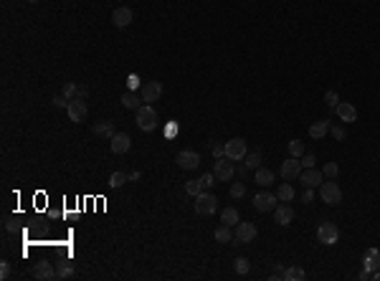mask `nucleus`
Segmentation results:
<instances>
[{"label":"nucleus","instance_id":"9d476101","mask_svg":"<svg viewBox=\"0 0 380 281\" xmlns=\"http://www.w3.org/2000/svg\"><path fill=\"white\" fill-rule=\"evenodd\" d=\"M66 114H69L71 122H84L86 114H89V106H86L84 99H71V104H69V109H66Z\"/></svg>","mask_w":380,"mask_h":281},{"label":"nucleus","instance_id":"c756f323","mask_svg":"<svg viewBox=\"0 0 380 281\" xmlns=\"http://www.w3.org/2000/svg\"><path fill=\"white\" fill-rule=\"evenodd\" d=\"M233 269H236V274L238 276H246V274H249L251 271V264H249V258H236V261H233Z\"/></svg>","mask_w":380,"mask_h":281},{"label":"nucleus","instance_id":"ea45409f","mask_svg":"<svg viewBox=\"0 0 380 281\" xmlns=\"http://www.w3.org/2000/svg\"><path fill=\"white\" fill-rule=\"evenodd\" d=\"M69 99H66L63 94H58V96H54V106H56V109H69Z\"/></svg>","mask_w":380,"mask_h":281},{"label":"nucleus","instance_id":"a19ab883","mask_svg":"<svg viewBox=\"0 0 380 281\" xmlns=\"http://www.w3.org/2000/svg\"><path fill=\"white\" fill-rule=\"evenodd\" d=\"M0 279H10V264L8 261H3V264H0Z\"/></svg>","mask_w":380,"mask_h":281},{"label":"nucleus","instance_id":"6ab92c4d","mask_svg":"<svg viewBox=\"0 0 380 281\" xmlns=\"http://www.w3.org/2000/svg\"><path fill=\"white\" fill-rule=\"evenodd\" d=\"M327 132H329V122L327 119H320V122H315V124L309 127V137L312 140H322Z\"/></svg>","mask_w":380,"mask_h":281},{"label":"nucleus","instance_id":"a211bd4d","mask_svg":"<svg viewBox=\"0 0 380 281\" xmlns=\"http://www.w3.org/2000/svg\"><path fill=\"white\" fill-rule=\"evenodd\" d=\"M111 23H114L117 28H127L132 23V10L129 8H117L114 13H111Z\"/></svg>","mask_w":380,"mask_h":281},{"label":"nucleus","instance_id":"a18cd8bd","mask_svg":"<svg viewBox=\"0 0 380 281\" xmlns=\"http://www.w3.org/2000/svg\"><path fill=\"white\" fill-rule=\"evenodd\" d=\"M312 200H315V192H312V187H307L302 192V203H312Z\"/></svg>","mask_w":380,"mask_h":281},{"label":"nucleus","instance_id":"bb28decb","mask_svg":"<svg viewBox=\"0 0 380 281\" xmlns=\"http://www.w3.org/2000/svg\"><path fill=\"white\" fill-rule=\"evenodd\" d=\"M122 104H124V106H127V109H132V112H137V109H140V106H142V104H140V99H137V94H135V92H127V94H124V96H122Z\"/></svg>","mask_w":380,"mask_h":281},{"label":"nucleus","instance_id":"c03bdc74","mask_svg":"<svg viewBox=\"0 0 380 281\" xmlns=\"http://www.w3.org/2000/svg\"><path fill=\"white\" fill-rule=\"evenodd\" d=\"M315 162H317L315 155H304V157H302V167H315Z\"/></svg>","mask_w":380,"mask_h":281},{"label":"nucleus","instance_id":"72a5a7b5","mask_svg":"<svg viewBox=\"0 0 380 281\" xmlns=\"http://www.w3.org/2000/svg\"><path fill=\"white\" fill-rule=\"evenodd\" d=\"M337 170H340V167H337V162H327V165L322 167V175L332 180V178H337Z\"/></svg>","mask_w":380,"mask_h":281},{"label":"nucleus","instance_id":"37998d69","mask_svg":"<svg viewBox=\"0 0 380 281\" xmlns=\"http://www.w3.org/2000/svg\"><path fill=\"white\" fill-rule=\"evenodd\" d=\"M269 279H274V281H276V279H286V269H281V266H276V269L271 271V276H269Z\"/></svg>","mask_w":380,"mask_h":281},{"label":"nucleus","instance_id":"20e7f679","mask_svg":"<svg viewBox=\"0 0 380 281\" xmlns=\"http://www.w3.org/2000/svg\"><path fill=\"white\" fill-rule=\"evenodd\" d=\"M216 208H218V198L211 195V192H206V190L195 198V213L198 215H213Z\"/></svg>","mask_w":380,"mask_h":281},{"label":"nucleus","instance_id":"c9c22d12","mask_svg":"<svg viewBox=\"0 0 380 281\" xmlns=\"http://www.w3.org/2000/svg\"><path fill=\"white\" fill-rule=\"evenodd\" d=\"M325 104L329 106V109H334V106L340 104V96H337V92H327V94H325Z\"/></svg>","mask_w":380,"mask_h":281},{"label":"nucleus","instance_id":"f257e3e1","mask_svg":"<svg viewBox=\"0 0 380 281\" xmlns=\"http://www.w3.org/2000/svg\"><path fill=\"white\" fill-rule=\"evenodd\" d=\"M137 127L142 132H152V129L158 127V112H155L152 104H145L137 109Z\"/></svg>","mask_w":380,"mask_h":281},{"label":"nucleus","instance_id":"49530a36","mask_svg":"<svg viewBox=\"0 0 380 281\" xmlns=\"http://www.w3.org/2000/svg\"><path fill=\"white\" fill-rule=\"evenodd\" d=\"M5 231H8V233L15 231V221H13V218H5Z\"/></svg>","mask_w":380,"mask_h":281},{"label":"nucleus","instance_id":"dca6fc26","mask_svg":"<svg viewBox=\"0 0 380 281\" xmlns=\"http://www.w3.org/2000/svg\"><path fill=\"white\" fill-rule=\"evenodd\" d=\"M274 221L279 226H289V223L294 221V208L292 205H276L274 208Z\"/></svg>","mask_w":380,"mask_h":281},{"label":"nucleus","instance_id":"1a4fd4ad","mask_svg":"<svg viewBox=\"0 0 380 281\" xmlns=\"http://www.w3.org/2000/svg\"><path fill=\"white\" fill-rule=\"evenodd\" d=\"M302 175V160L299 157H289L284 165H281V178L289 183V180H297Z\"/></svg>","mask_w":380,"mask_h":281},{"label":"nucleus","instance_id":"393cba45","mask_svg":"<svg viewBox=\"0 0 380 281\" xmlns=\"http://www.w3.org/2000/svg\"><path fill=\"white\" fill-rule=\"evenodd\" d=\"M74 264H69V261H61V264H56V279H71L74 276Z\"/></svg>","mask_w":380,"mask_h":281},{"label":"nucleus","instance_id":"4be33fe9","mask_svg":"<svg viewBox=\"0 0 380 281\" xmlns=\"http://www.w3.org/2000/svg\"><path fill=\"white\" fill-rule=\"evenodd\" d=\"M256 183H259L261 187L274 185V172H271V170H266V167H259V170H256Z\"/></svg>","mask_w":380,"mask_h":281},{"label":"nucleus","instance_id":"6e6552de","mask_svg":"<svg viewBox=\"0 0 380 281\" xmlns=\"http://www.w3.org/2000/svg\"><path fill=\"white\" fill-rule=\"evenodd\" d=\"M233 172H236L233 160H228V157H218V160H216L213 175H216L218 180H231V178H233Z\"/></svg>","mask_w":380,"mask_h":281},{"label":"nucleus","instance_id":"ddd939ff","mask_svg":"<svg viewBox=\"0 0 380 281\" xmlns=\"http://www.w3.org/2000/svg\"><path fill=\"white\" fill-rule=\"evenodd\" d=\"M109 147H111V152H114V155H127L129 147H132V140H129V135L119 132V135L111 137V144Z\"/></svg>","mask_w":380,"mask_h":281},{"label":"nucleus","instance_id":"7c9ffc66","mask_svg":"<svg viewBox=\"0 0 380 281\" xmlns=\"http://www.w3.org/2000/svg\"><path fill=\"white\" fill-rule=\"evenodd\" d=\"M307 274L302 266H292V269H286V281H304Z\"/></svg>","mask_w":380,"mask_h":281},{"label":"nucleus","instance_id":"5701e85b","mask_svg":"<svg viewBox=\"0 0 380 281\" xmlns=\"http://www.w3.org/2000/svg\"><path fill=\"white\" fill-rule=\"evenodd\" d=\"M220 223H226V226L236 228V226H238V210H236V208H223V213H220Z\"/></svg>","mask_w":380,"mask_h":281},{"label":"nucleus","instance_id":"f704fd0d","mask_svg":"<svg viewBox=\"0 0 380 281\" xmlns=\"http://www.w3.org/2000/svg\"><path fill=\"white\" fill-rule=\"evenodd\" d=\"M243 160H246V167H249V170H259V162H261V155H259V152H254V155H246Z\"/></svg>","mask_w":380,"mask_h":281},{"label":"nucleus","instance_id":"7ed1b4c3","mask_svg":"<svg viewBox=\"0 0 380 281\" xmlns=\"http://www.w3.org/2000/svg\"><path fill=\"white\" fill-rule=\"evenodd\" d=\"M337 238H340L337 226L329 223V221L320 223V228H317V241H320L322 246H334V243H337Z\"/></svg>","mask_w":380,"mask_h":281},{"label":"nucleus","instance_id":"de8ad7c7","mask_svg":"<svg viewBox=\"0 0 380 281\" xmlns=\"http://www.w3.org/2000/svg\"><path fill=\"white\" fill-rule=\"evenodd\" d=\"M86 94H89L86 86H79V99H86Z\"/></svg>","mask_w":380,"mask_h":281},{"label":"nucleus","instance_id":"a878e982","mask_svg":"<svg viewBox=\"0 0 380 281\" xmlns=\"http://www.w3.org/2000/svg\"><path fill=\"white\" fill-rule=\"evenodd\" d=\"M294 195H297V192H294V187L289 185V183H281V185H279V192H276V198H279V200L289 203V200H294Z\"/></svg>","mask_w":380,"mask_h":281},{"label":"nucleus","instance_id":"8fccbe9b","mask_svg":"<svg viewBox=\"0 0 380 281\" xmlns=\"http://www.w3.org/2000/svg\"><path fill=\"white\" fill-rule=\"evenodd\" d=\"M28 3H38V0H28Z\"/></svg>","mask_w":380,"mask_h":281},{"label":"nucleus","instance_id":"c85d7f7f","mask_svg":"<svg viewBox=\"0 0 380 281\" xmlns=\"http://www.w3.org/2000/svg\"><path fill=\"white\" fill-rule=\"evenodd\" d=\"M289 155H292V157H304V142L302 140H292V142H289Z\"/></svg>","mask_w":380,"mask_h":281},{"label":"nucleus","instance_id":"412c9836","mask_svg":"<svg viewBox=\"0 0 380 281\" xmlns=\"http://www.w3.org/2000/svg\"><path fill=\"white\" fill-rule=\"evenodd\" d=\"M92 129H94L97 137H109V140L114 137V124H111V122H97Z\"/></svg>","mask_w":380,"mask_h":281},{"label":"nucleus","instance_id":"423d86ee","mask_svg":"<svg viewBox=\"0 0 380 281\" xmlns=\"http://www.w3.org/2000/svg\"><path fill=\"white\" fill-rule=\"evenodd\" d=\"M256 226L254 223H241L238 221V226H236V231H233V241L236 243H251L254 238H256Z\"/></svg>","mask_w":380,"mask_h":281},{"label":"nucleus","instance_id":"2f4dec72","mask_svg":"<svg viewBox=\"0 0 380 281\" xmlns=\"http://www.w3.org/2000/svg\"><path fill=\"white\" fill-rule=\"evenodd\" d=\"M203 190H206V187H203V183H200V180H190V183H185V192H188V195H193V198H198Z\"/></svg>","mask_w":380,"mask_h":281},{"label":"nucleus","instance_id":"473e14b6","mask_svg":"<svg viewBox=\"0 0 380 281\" xmlns=\"http://www.w3.org/2000/svg\"><path fill=\"white\" fill-rule=\"evenodd\" d=\"M127 180H129V178L124 175V172H122V170H117V172H111V178H109V185H111V187L117 190V187H122V185H124Z\"/></svg>","mask_w":380,"mask_h":281},{"label":"nucleus","instance_id":"9b49d317","mask_svg":"<svg viewBox=\"0 0 380 281\" xmlns=\"http://www.w3.org/2000/svg\"><path fill=\"white\" fill-rule=\"evenodd\" d=\"M322 172L320 170H315V167H304L302 170V175H299V183L304 185V187H312V190H315V187H320V183H322Z\"/></svg>","mask_w":380,"mask_h":281},{"label":"nucleus","instance_id":"aec40b11","mask_svg":"<svg viewBox=\"0 0 380 281\" xmlns=\"http://www.w3.org/2000/svg\"><path fill=\"white\" fill-rule=\"evenodd\" d=\"M375 269H380V253H378V248H368V253H365V271H375Z\"/></svg>","mask_w":380,"mask_h":281},{"label":"nucleus","instance_id":"cd10ccee","mask_svg":"<svg viewBox=\"0 0 380 281\" xmlns=\"http://www.w3.org/2000/svg\"><path fill=\"white\" fill-rule=\"evenodd\" d=\"M61 94L66 96V99H79V84H74V81H69V84H63V89H61Z\"/></svg>","mask_w":380,"mask_h":281},{"label":"nucleus","instance_id":"0eeeda50","mask_svg":"<svg viewBox=\"0 0 380 281\" xmlns=\"http://www.w3.org/2000/svg\"><path fill=\"white\" fill-rule=\"evenodd\" d=\"M276 195L274 192H256V198H254V208L259 210V213H271L274 208H276Z\"/></svg>","mask_w":380,"mask_h":281},{"label":"nucleus","instance_id":"f3484780","mask_svg":"<svg viewBox=\"0 0 380 281\" xmlns=\"http://www.w3.org/2000/svg\"><path fill=\"white\" fill-rule=\"evenodd\" d=\"M334 114H337L342 122H355L357 119V109L352 104H347V101H340L337 106H334Z\"/></svg>","mask_w":380,"mask_h":281},{"label":"nucleus","instance_id":"09e8293b","mask_svg":"<svg viewBox=\"0 0 380 281\" xmlns=\"http://www.w3.org/2000/svg\"><path fill=\"white\" fill-rule=\"evenodd\" d=\"M375 279H378V281H380V271H378V274H375Z\"/></svg>","mask_w":380,"mask_h":281},{"label":"nucleus","instance_id":"f03ea898","mask_svg":"<svg viewBox=\"0 0 380 281\" xmlns=\"http://www.w3.org/2000/svg\"><path fill=\"white\" fill-rule=\"evenodd\" d=\"M320 198L327 205H340L342 203V190L337 183H322L320 185Z\"/></svg>","mask_w":380,"mask_h":281},{"label":"nucleus","instance_id":"e433bc0d","mask_svg":"<svg viewBox=\"0 0 380 281\" xmlns=\"http://www.w3.org/2000/svg\"><path fill=\"white\" fill-rule=\"evenodd\" d=\"M329 132H332V137H334V140H337V142H342V140L347 137V132H345V129H342L340 124H334V127L329 124Z\"/></svg>","mask_w":380,"mask_h":281},{"label":"nucleus","instance_id":"79ce46f5","mask_svg":"<svg viewBox=\"0 0 380 281\" xmlns=\"http://www.w3.org/2000/svg\"><path fill=\"white\" fill-rule=\"evenodd\" d=\"M213 157H216V160H218V157H226V144H223V147H220V144H213Z\"/></svg>","mask_w":380,"mask_h":281},{"label":"nucleus","instance_id":"f8f14e48","mask_svg":"<svg viewBox=\"0 0 380 281\" xmlns=\"http://www.w3.org/2000/svg\"><path fill=\"white\" fill-rule=\"evenodd\" d=\"M200 165V155L193 152V149H183V152H177V167L183 170H195Z\"/></svg>","mask_w":380,"mask_h":281},{"label":"nucleus","instance_id":"58836bf2","mask_svg":"<svg viewBox=\"0 0 380 281\" xmlns=\"http://www.w3.org/2000/svg\"><path fill=\"white\" fill-rule=\"evenodd\" d=\"M216 180H218V178L213 175V172H206V175L200 178V183H203V187H206V190H211V187L216 185Z\"/></svg>","mask_w":380,"mask_h":281},{"label":"nucleus","instance_id":"2eb2a0df","mask_svg":"<svg viewBox=\"0 0 380 281\" xmlns=\"http://www.w3.org/2000/svg\"><path fill=\"white\" fill-rule=\"evenodd\" d=\"M33 276L41 279V281H54V279H56V269H54V264H49V261H38V264L33 266Z\"/></svg>","mask_w":380,"mask_h":281},{"label":"nucleus","instance_id":"b1692460","mask_svg":"<svg viewBox=\"0 0 380 281\" xmlns=\"http://www.w3.org/2000/svg\"><path fill=\"white\" fill-rule=\"evenodd\" d=\"M216 241H218V243H231V241H233V231H231V226L223 223L220 228H216Z\"/></svg>","mask_w":380,"mask_h":281},{"label":"nucleus","instance_id":"4c0bfd02","mask_svg":"<svg viewBox=\"0 0 380 281\" xmlns=\"http://www.w3.org/2000/svg\"><path fill=\"white\" fill-rule=\"evenodd\" d=\"M246 195V185L243 183H233L231 185V198H243Z\"/></svg>","mask_w":380,"mask_h":281},{"label":"nucleus","instance_id":"39448f33","mask_svg":"<svg viewBox=\"0 0 380 281\" xmlns=\"http://www.w3.org/2000/svg\"><path fill=\"white\" fill-rule=\"evenodd\" d=\"M246 155V140H241V137H233V140H228L226 142V157L228 160H233V162H241Z\"/></svg>","mask_w":380,"mask_h":281},{"label":"nucleus","instance_id":"4468645a","mask_svg":"<svg viewBox=\"0 0 380 281\" xmlns=\"http://www.w3.org/2000/svg\"><path fill=\"white\" fill-rule=\"evenodd\" d=\"M160 96H163V84L160 81H150V84L142 86V101L152 104V101H158Z\"/></svg>","mask_w":380,"mask_h":281}]
</instances>
